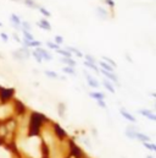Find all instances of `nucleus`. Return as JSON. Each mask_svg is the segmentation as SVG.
<instances>
[{
  "label": "nucleus",
  "instance_id": "1",
  "mask_svg": "<svg viewBox=\"0 0 156 158\" xmlns=\"http://www.w3.org/2000/svg\"><path fill=\"white\" fill-rule=\"evenodd\" d=\"M29 49L28 48H20V49H16L12 52V56L18 60V61H23V60H27L29 58Z\"/></svg>",
  "mask_w": 156,
  "mask_h": 158
},
{
  "label": "nucleus",
  "instance_id": "2",
  "mask_svg": "<svg viewBox=\"0 0 156 158\" xmlns=\"http://www.w3.org/2000/svg\"><path fill=\"white\" fill-rule=\"evenodd\" d=\"M27 146H28V151L35 157L38 158V146H39V140L37 137H32L28 142H27Z\"/></svg>",
  "mask_w": 156,
  "mask_h": 158
},
{
  "label": "nucleus",
  "instance_id": "3",
  "mask_svg": "<svg viewBox=\"0 0 156 158\" xmlns=\"http://www.w3.org/2000/svg\"><path fill=\"white\" fill-rule=\"evenodd\" d=\"M14 88H3L0 87V98L3 102H6L8 99H10L14 96Z\"/></svg>",
  "mask_w": 156,
  "mask_h": 158
},
{
  "label": "nucleus",
  "instance_id": "4",
  "mask_svg": "<svg viewBox=\"0 0 156 158\" xmlns=\"http://www.w3.org/2000/svg\"><path fill=\"white\" fill-rule=\"evenodd\" d=\"M10 22H11V25L16 28V30H21V18L16 15V14H11L10 15Z\"/></svg>",
  "mask_w": 156,
  "mask_h": 158
},
{
  "label": "nucleus",
  "instance_id": "5",
  "mask_svg": "<svg viewBox=\"0 0 156 158\" xmlns=\"http://www.w3.org/2000/svg\"><path fill=\"white\" fill-rule=\"evenodd\" d=\"M37 26L41 30H45V31H50L51 30V25L49 24V21L45 20V18H41L40 21L37 22Z\"/></svg>",
  "mask_w": 156,
  "mask_h": 158
},
{
  "label": "nucleus",
  "instance_id": "6",
  "mask_svg": "<svg viewBox=\"0 0 156 158\" xmlns=\"http://www.w3.org/2000/svg\"><path fill=\"white\" fill-rule=\"evenodd\" d=\"M84 75H85V77H87V81H88V85H89V86L93 87V88H98V87H99V82H98L92 75H89V74H87V73H84Z\"/></svg>",
  "mask_w": 156,
  "mask_h": 158
},
{
  "label": "nucleus",
  "instance_id": "7",
  "mask_svg": "<svg viewBox=\"0 0 156 158\" xmlns=\"http://www.w3.org/2000/svg\"><path fill=\"white\" fill-rule=\"evenodd\" d=\"M96 15H98L101 20L109 18V12H107V10L104 9L102 6H98V8H96Z\"/></svg>",
  "mask_w": 156,
  "mask_h": 158
},
{
  "label": "nucleus",
  "instance_id": "8",
  "mask_svg": "<svg viewBox=\"0 0 156 158\" xmlns=\"http://www.w3.org/2000/svg\"><path fill=\"white\" fill-rule=\"evenodd\" d=\"M35 50H37V52L41 55V58H43V59H45V60H48V61L53 59V55H51L50 53H48L45 49H43V48H40V47H39V48H37Z\"/></svg>",
  "mask_w": 156,
  "mask_h": 158
},
{
  "label": "nucleus",
  "instance_id": "9",
  "mask_svg": "<svg viewBox=\"0 0 156 158\" xmlns=\"http://www.w3.org/2000/svg\"><path fill=\"white\" fill-rule=\"evenodd\" d=\"M66 50H67V52H70L71 54H76V55H77V56H79V58H82V56H83V53H82L79 49L75 48V47L67 46V47H66Z\"/></svg>",
  "mask_w": 156,
  "mask_h": 158
},
{
  "label": "nucleus",
  "instance_id": "10",
  "mask_svg": "<svg viewBox=\"0 0 156 158\" xmlns=\"http://www.w3.org/2000/svg\"><path fill=\"white\" fill-rule=\"evenodd\" d=\"M99 64H100V66L102 67V70H105V71H107V73H114V67L111 66V65H109L106 61H100Z\"/></svg>",
  "mask_w": 156,
  "mask_h": 158
},
{
  "label": "nucleus",
  "instance_id": "11",
  "mask_svg": "<svg viewBox=\"0 0 156 158\" xmlns=\"http://www.w3.org/2000/svg\"><path fill=\"white\" fill-rule=\"evenodd\" d=\"M89 96L94 99H96V101H104V98H105L104 93H101V92H90Z\"/></svg>",
  "mask_w": 156,
  "mask_h": 158
},
{
  "label": "nucleus",
  "instance_id": "12",
  "mask_svg": "<svg viewBox=\"0 0 156 158\" xmlns=\"http://www.w3.org/2000/svg\"><path fill=\"white\" fill-rule=\"evenodd\" d=\"M139 113L140 114H143V115H145L146 118H149L150 120H156V117H155V114H152V113L150 111V110H139Z\"/></svg>",
  "mask_w": 156,
  "mask_h": 158
},
{
  "label": "nucleus",
  "instance_id": "13",
  "mask_svg": "<svg viewBox=\"0 0 156 158\" xmlns=\"http://www.w3.org/2000/svg\"><path fill=\"white\" fill-rule=\"evenodd\" d=\"M23 3L26 6L31 8V9H39V5L34 2V0H23Z\"/></svg>",
  "mask_w": 156,
  "mask_h": 158
},
{
  "label": "nucleus",
  "instance_id": "14",
  "mask_svg": "<svg viewBox=\"0 0 156 158\" xmlns=\"http://www.w3.org/2000/svg\"><path fill=\"white\" fill-rule=\"evenodd\" d=\"M100 71H101V73H102V74H104V75H105V76H106L107 79H110L111 81H114V82H117V77H116V76L114 75V73H107V71H105V70H102V69H101Z\"/></svg>",
  "mask_w": 156,
  "mask_h": 158
},
{
  "label": "nucleus",
  "instance_id": "15",
  "mask_svg": "<svg viewBox=\"0 0 156 158\" xmlns=\"http://www.w3.org/2000/svg\"><path fill=\"white\" fill-rule=\"evenodd\" d=\"M121 114H122L127 120H129V121H132V123H134V121H136V118L133 117L132 114H129V113H127L126 110H123V109L121 110Z\"/></svg>",
  "mask_w": 156,
  "mask_h": 158
},
{
  "label": "nucleus",
  "instance_id": "16",
  "mask_svg": "<svg viewBox=\"0 0 156 158\" xmlns=\"http://www.w3.org/2000/svg\"><path fill=\"white\" fill-rule=\"evenodd\" d=\"M62 63H65L66 65L70 66V67H73L76 65V61L72 58H62Z\"/></svg>",
  "mask_w": 156,
  "mask_h": 158
},
{
  "label": "nucleus",
  "instance_id": "17",
  "mask_svg": "<svg viewBox=\"0 0 156 158\" xmlns=\"http://www.w3.org/2000/svg\"><path fill=\"white\" fill-rule=\"evenodd\" d=\"M21 30H25V31H29L31 32L32 25L29 24V22H27V21H22L21 22Z\"/></svg>",
  "mask_w": 156,
  "mask_h": 158
},
{
  "label": "nucleus",
  "instance_id": "18",
  "mask_svg": "<svg viewBox=\"0 0 156 158\" xmlns=\"http://www.w3.org/2000/svg\"><path fill=\"white\" fill-rule=\"evenodd\" d=\"M22 31V33H23V38L25 39H27V40H33L34 39V37H33V34L29 32V31H25V30H21Z\"/></svg>",
  "mask_w": 156,
  "mask_h": 158
},
{
  "label": "nucleus",
  "instance_id": "19",
  "mask_svg": "<svg viewBox=\"0 0 156 158\" xmlns=\"http://www.w3.org/2000/svg\"><path fill=\"white\" fill-rule=\"evenodd\" d=\"M102 85L105 86V88H106V89H109V91H110L111 93H115V88H114V86L111 85L109 81H106V80H105V81L102 82Z\"/></svg>",
  "mask_w": 156,
  "mask_h": 158
},
{
  "label": "nucleus",
  "instance_id": "20",
  "mask_svg": "<svg viewBox=\"0 0 156 158\" xmlns=\"http://www.w3.org/2000/svg\"><path fill=\"white\" fill-rule=\"evenodd\" d=\"M56 52H57L60 55H62L63 58H71V56H72V54H71L70 52H67L66 49H65V50H63V49H57Z\"/></svg>",
  "mask_w": 156,
  "mask_h": 158
},
{
  "label": "nucleus",
  "instance_id": "21",
  "mask_svg": "<svg viewBox=\"0 0 156 158\" xmlns=\"http://www.w3.org/2000/svg\"><path fill=\"white\" fill-rule=\"evenodd\" d=\"M39 11H40L44 16H45V17H50V16H51V12H50L49 10H47L45 8H43V6H39Z\"/></svg>",
  "mask_w": 156,
  "mask_h": 158
},
{
  "label": "nucleus",
  "instance_id": "22",
  "mask_svg": "<svg viewBox=\"0 0 156 158\" xmlns=\"http://www.w3.org/2000/svg\"><path fill=\"white\" fill-rule=\"evenodd\" d=\"M84 65L85 66H88V67H90V69H93L94 71H99V69H98V66L95 65V64H93V63H88V61H84Z\"/></svg>",
  "mask_w": 156,
  "mask_h": 158
},
{
  "label": "nucleus",
  "instance_id": "23",
  "mask_svg": "<svg viewBox=\"0 0 156 158\" xmlns=\"http://www.w3.org/2000/svg\"><path fill=\"white\" fill-rule=\"evenodd\" d=\"M47 47H48V48H50V49H54V50L60 49V48H59V46H57V44H55L54 42H47Z\"/></svg>",
  "mask_w": 156,
  "mask_h": 158
},
{
  "label": "nucleus",
  "instance_id": "24",
  "mask_svg": "<svg viewBox=\"0 0 156 158\" xmlns=\"http://www.w3.org/2000/svg\"><path fill=\"white\" fill-rule=\"evenodd\" d=\"M32 55L35 58V60H37L38 63H41V61H43V58H41V55H40V54L37 52V50H33V52H32Z\"/></svg>",
  "mask_w": 156,
  "mask_h": 158
},
{
  "label": "nucleus",
  "instance_id": "25",
  "mask_svg": "<svg viewBox=\"0 0 156 158\" xmlns=\"http://www.w3.org/2000/svg\"><path fill=\"white\" fill-rule=\"evenodd\" d=\"M102 60L107 61V64H109V65H111V66H112L114 69H115V67H116V63H115V61H114L112 59H110V58H107V56H102Z\"/></svg>",
  "mask_w": 156,
  "mask_h": 158
},
{
  "label": "nucleus",
  "instance_id": "26",
  "mask_svg": "<svg viewBox=\"0 0 156 158\" xmlns=\"http://www.w3.org/2000/svg\"><path fill=\"white\" fill-rule=\"evenodd\" d=\"M63 73H66V74H70V75H75V70H73V67H70V66H65V67H63Z\"/></svg>",
  "mask_w": 156,
  "mask_h": 158
},
{
  "label": "nucleus",
  "instance_id": "27",
  "mask_svg": "<svg viewBox=\"0 0 156 158\" xmlns=\"http://www.w3.org/2000/svg\"><path fill=\"white\" fill-rule=\"evenodd\" d=\"M45 75L49 76V77H51V79H57V77H59V75H57L56 73L50 71V70H47V71H45Z\"/></svg>",
  "mask_w": 156,
  "mask_h": 158
},
{
  "label": "nucleus",
  "instance_id": "28",
  "mask_svg": "<svg viewBox=\"0 0 156 158\" xmlns=\"http://www.w3.org/2000/svg\"><path fill=\"white\" fill-rule=\"evenodd\" d=\"M54 43L57 44V46H59V44H62V43H63V38H62L61 36H55V38H54Z\"/></svg>",
  "mask_w": 156,
  "mask_h": 158
},
{
  "label": "nucleus",
  "instance_id": "29",
  "mask_svg": "<svg viewBox=\"0 0 156 158\" xmlns=\"http://www.w3.org/2000/svg\"><path fill=\"white\" fill-rule=\"evenodd\" d=\"M84 56H85V60H87L88 63H93V64H95V63H96L95 58H94V56H92V55H89V54H87V55H84Z\"/></svg>",
  "mask_w": 156,
  "mask_h": 158
},
{
  "label": "nucleus",
  "instance_id": "30",
  "mask_svg": "<svg viewBox=\"0 0 156 158\" xmlns=\"http://www.w3.org/2000/svg\"><path fill=\"white\" fill-rule=\"evenodd\" d=\"M0 38L3 39V42H9V36L4 32H0Z\"/></svg>",
  "mask_w": 156,
  "mask_h": 158
},
{
  "label": "nucleus",
  "instance_id": "31",
  "mask_svg": "<svg viewBox=\"0 0 156 158\" xmlns=\"http://www.w3.org/2000/svg\"><path fill=\"white\" fill-rule=\"evenodd\" d=\"M16 104H17V108H18V111H21V113H22V111H25V105H23V104H22V103H21L20 101H18V102H17Z\"/></svg>",
  "mask_w": 156,
  "mask_h": 158
},
{
  "label": "nucleus",
  "instance_id": "32",
  "mask_svg": "<svg viewBox=\"0 0 156 158\" xmlns=\"http://www.w3.org/2000/svg\"><path fill=\"white\" fill-rule=\"evenodd\" d=\"M105 3H106L110 8H112V9L115 8V2H114V0H105Z\"/></svg>",
  "mask_w": 156,
  "mask_h": 158
},
{
  "label": "nucleus",
  "instance_id": "33",
  "mask_svg": "<svg viewBox=\"0 0 156 158\" xmlns=\"http://www.w3.org/2000/svg\"><path fill=\"white\" fill-rule=\"evenodd\" d=\"M144 146H145L146 148H149V150L156 151V146H154V145H150V143H146V142H144Z\"/></svg>",
  "mask_w": 156,
  "mask_h": 158
},
{
  "label": "nucleus",
  "instance_id": "34",
  "mask_svg": "<svg viewBox=\"0 0 156 158\" xmlns=\"http://www.w3.org/2000/svg\"><path fill=\"white\" fill-rule=\"evenodd\" d=\"M0 158H9V157H8V153H6L4 150H2V148H0Z\"/></svg>",
  "mask_w": 156,
  "mask_h": 158
},
{
  "label": "nucleus",
  "instance_id": "35",
  "mask_svg": "<svg viewBox=\"0 0 156 158\" xmlns=\"http://www.w3.org/2000/svg\"><path fill=\"white\" fill-rule=\"evenodd\" d=\"M12 37H14V39H15L16 42H18V43L21 42V39H20V37L17 36V33H14V34H12Z\"/></svg>",
  "mask_w": 156,
  "mask_h": 158
},
{
  "label": "nucleus",
  "instance_id": "36",
  "mask_svg": "<svg viewBox=\"0 0 156 158\" xmlns=\"http://www.w3.org/2000/svg\"><path fill=\"white\" fill-rule=\"evenodd\" d=\"M96 102H98V104H99L101 108H105V107H106V104L104 103V101H96Z\"/></svg>",
  "mask_w": 156,
  "mask_h": 158
},
{
  "label": "nucleus",
  "instance_id": "37",
  "mask_svg": "<svg viewBox=\"0 0 156 158\" xmlns=\"http://www.w3.org/2000/svg\"><path fill=\"white\" fill-rule=\"evenodd\" d=\"M3 58H4V56H3V55H2V54H0V59H3Z\"/></svg>",
  "mask_w": 156,
  "mask_h": 158
},
{
  "label": "nucleus",
  "instance_id": "38",
  "mask_svg": "<svg viewBox=\"0 0 156 158\" xmlns=\"http://www.w3.org/2000/svg\"><path fill=\"white\" fill-rule=\"evenodd\" d=\"M0 27H3V24H2V22H0Z\"/></svg>",
  "mask_w": 156,
  "mask_h": 158
},
{
  "label": "nucleus",
  "instance_id": "39",
  "mask_svg": "<svg viewBox=\"0 0 156 158\" xmlns=\"http://www.w3.org/2000/svg\"><path fill=\"white\" fill-rule=\"evenodd\" d=\"M12 2H20V0H12Z\"/></svg>",
  "mask_w": 156,
  "mask_h": 158
}]
</instances>
